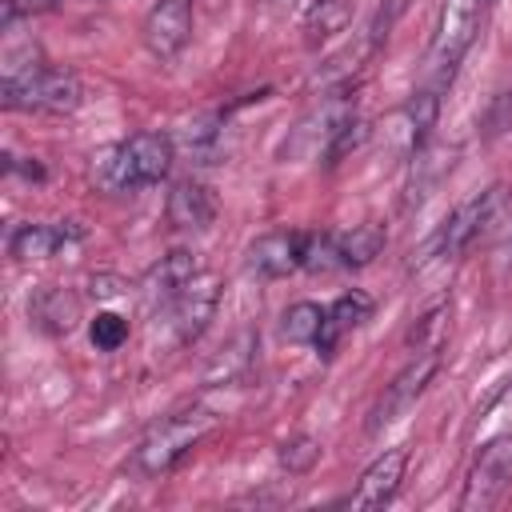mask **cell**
Segmentation results:
<instances>
[{
    "instance_id": "obj_13",
    "label": "cell",
    "mask_w": 512,
    "mask_h": 512,
    "mask_svg": "<svg viewBox=\"0 0 512 512\" xmlns=\"http://www.w3.org/2000/svg\"><path fill=\"white\" fill-rule=\"evenodd\" d=\"M84 240V228L80 224H16L12 236H8V252L20 260V264H32V260H52L60 248Z\"/></svg>"
},
{
    "instance_id": "obj_15",
    "label": "cell",
    "mask_w": 512,
    "mask_h": 512,
    "mask_svg": "<svg viewBox=\"0 0 512 512\" xmlns=\"http://www.w3.org/2000/svg\"><path fill=\"white\" fill-rule=\"evenodd\" d=\"M372 296L368 292H360V288H352V292H344V296H336L328 308H324V328H320V336H316V352L320 356H332L336 352V344L348 336V332H356L364 320H372Z\"/></svg>"
},
{
    "instance_id": "obj_14",
    "label": "cell",
    "mask_w": 512,
    "mask_h": 512,
    "mask_svg": "<svg viewBox=\"0 0 512 512\" xmlns=\"http://www.w3.org/2000/svg\"><path fill=\"white\" fill-rule=\"evenodd\" d=\"M436 108H440L436 92H420V96H412L404 108H396V112L388 116L384 136H388L404 156H416V152L424 148V140H428V128L436 124Z\"/></svg>"
},
{
    "instance_id": "obj_20",
    "label": "cell",
    "mask_w": 512,
    "mask_h": 512,
    "mask_svg": "<svg viewBox=\"0 0 512 512\" xmlns=\"http://www.w3.org/2000/svg\"><path fill=\"white\" fill-rule=\"evenodd\" d=\"M348 20H352L348 0H316L308 8V16H304V28H308V40H324V36L344 32Z\"/></svg>"
},
{
    "instance_id": "obj_3",
    "label": "cell",
    "mask_w": 512,
    "mask_h": 512,
    "mask_svg": "<svg viewBox=\"0 0 512 512\" xmlns=\"http://www.w3.org/2000/svg\"><path fill=\"white\" fill-rule=\"evenodd\" d=\"M212 424H216V420H212L208 412H176V416L152 424V428L144 432V440L136 444V452H132V472H136V476H148V480L172 472V468L208 436Z\"/></svg>"
},
{
    "instance_id": "obj_11",
    "label": "cell",
    "mask_w": 512,
    "mask_h": 512,
    "mask_svg": "<svg viewBox=\"0 0 512 512\" xmlns=\"http://www.w3.org/2000/svg\"><path fill=\"white\" fill-rule=\"evenodd\" d=\"M404 468H408V448H388V452H380V456L364 468V476H360L356 492L348 496V504L360 508V512L392 504V496H396L400 484H404Z\"/></svg>"
},
{
    "instance_id": "obj_7",
    "label": "cell",
    "mask_w": 512,
    "mask_h": 512,
    "mask_svg": "<svg viewBox=\"0 0 512 512\" xmlns=\"http://www.w3.org/2000/svg\"><path fill=\"white\" fill-rule=\"evenodd\" d=\"M508 484H512V436H496L472 460L468 480H464L460 508L464 512H484V508H492L504 496Z\"/></svg>"
},
{
    "instance_id": "obj_23",
    "label": "cell",
    "mask_w": 512,
    "mask_h": 512,
    "mask_svg": "<svg viewBox=\"0 0 512 512\" xmlns=\"http://www.w3.org/2000/svg\"><path fill=\"white\" fill-rule=\"evenodd\" d=\"M316 460H320V440H312V436H292L280 444V464L288 472H308Z\"/></svg>"
},
{
    "instance_id": "obj_22",
    "label": "cell",
    "mask_w": 512,
    "mask_h": 512,
    "mask_svg": "<svg viewBox=\"0 0 512 512\" xmlns=\"http://www.w3.org/2000/svg\"><path fill=\"white\" fill-rule=\"evenodd\" d=\"M124 340H128V320L120 312H96V320H92V344L100 352H116Z\"/></svg>"
},
{
    "instance_id": "obj_8",
    "label": "cell",
    "mask_w": 512,
    "mask_h": 512,
    "mask_svg": "<svg viewBox=\"0 0 512 512\" xmlns=\"http://www.w3.org/2000/svg\"><path fill=\"white\" fill-rule=\"evenodd\" d=\"M140 36L156 60H176L192 40V0H156Z\"/></svg>"
},
{
    "instance_id": "obj_21",
    "label": "cell",
    "mask_w": 512,
    "mask_h": 512,
    "mask_svg": "<svg viewBox=\"0 0 512 512\" xmlns=\"http://www.w3.org/2000/svg\"><path fill=\"white\" fill-rule=\"evenodd\" d=\"M300 268H308L316 276L340 272L344 260H340V248H336V232H304V264Z\"/></svg>"
},
{
    "instance_id": "obj_16",
    "label": "cell",
    "mask_w": 512,
    "mask_h": 512,
    "mask_svg": "<svg viewBox=\"0 0 512 512\" xmlns=\"http://www.w3.org/2000/svg\"><path fill=\"white\" fill-rule=\"evenodd\" d=\"M216 220V196L200 180H176L168 192V224L180 232H204Z\"/></svg>"
},
{
    "instance_id": "obj_4",
    "label": "cell",
    "mask_w": 512,
    "mask_h": 512,
    "mask_svg": "<svg viewBox=\"0 0 512 512\" xmlns=\"http://www.w3.org/2000/svg\"><path fill=\"white\" fill-rule=\"evenodd\" d=\"M4 108L16 112H76L84 100V88L72 72L64 68H48V64H32L24 72H4Z\"/></svg>"
},
{
    "instance_id": "obj_12",
    "label": "cell",
    "mask_w": 512,
    "mask_h": 512,
    "mask_svg": "<svg viewBox=\"0 0 512 512\" xmlns=\"http://www.w3.org/2000/svg\"><path fill=\"white\" fill-rule=\"evenodd\" d=\"M200 276V268H196V256L188 252V248H172L168 256H160L148 272H144V300L152 304V308H168L192 280Z\"/></svg>"
},
{
    "instance_id": "obj_18",
    "label": "cell",
    "mask_w": 512,
    "mask_h": 512,
    "mask_svg": "<svg viewBox=\"0 0 512 512\" xmlns=\"http://www.w3.org/2000/svg\"><path fill=\"white\" fill-rule=\"evenodd\" d=\"M384 228L380 224H356L348 232H336V248H340V260L344 268H364L372 264L380 252H384Z\"/></svg>"
},
{
    "instance_id": "obj_9",
    "label": "cell",
    "mask_w": 512,
    "mask_h": 512,
    "mask_svg": "<svg viewBox=\"0 0 512 512\" xmlns=\"http://www.w3.org/2000/svg\"><path fill=\"white\" fill-rule=\"evenodd\" d=\"M216 304H220V280L216 276H208V272H200L164 312H168V328H172V336L180 340V344H188V340H196L200 332H204V324L212 320V312H216Z\"/></svg>"
},
{
    "instance_id": "obj_1",
    "label": "cell",
    "mask_w": 512,
    "mask_h": 512,
    "mask_svg": "<svg viewBox=\"0 0 512 512\" xmlns=\"http://www.w3.org/2000/svg\"><path fill=\"white\" fill-rule=\"evenodd\" d=\"M168 168H172V140L164 132H136L100 156L96 180L108 192H136L160 184Z\"/></svg>"
},
{
    "instance_id": "obj_25",
    "label": "cell",
    "mask_w": 512,
    "mask_h": 512,
    "mask_svg": "<svg viewBox=\"0 0 512 512\" xmlns=\"http://www.w3.org/2000/svg\"><path fill=\"white\" fill-rule=\"evenodd\" d=\"M480 4H488V0H480Z\"/></svg>"
},
{
    "instance_id": "obj_5",
    "label": "cell",
    "mask_w": 512,
    "mask_h": 512,
    "mask_svg": "<svg viewBox=\"0 0 512 512\" xmlns=\"http://www.w3.org/2000/svg\"><path fill=\"white\" fill-rule=\"evenodd\" d=\"M472 36H476V0H444L428 52V76L436 88H444L456 76L464 52L472 48Z\"/></svg>"
},
{
    "instance_id": "obj_10",
    "label": "cell",
    "mask_w": 512,
    "mask_h": 512,
    "mask_svg": "<svg viewBox=\"0 0 512 512\" xmlns=\"http://www.w3.org/2000/svg\"><path fill=\"white\" fill-rule=\"evenodd\" d=\"M248 272L264 276V280H280L292 276L304 264V232H264L248 244L244 252Z\"/></svg>"
},
{
    "instance_id": "obj_24",
    "label": "cell",
    "mask_w": 512,
    "mask_h": 512,
    "mask_svg": "<svg viewBox=\"0 0 512 512\" xmlns=\"http://www.w3.org/2000/svg\"><path fill=\"white\" fill-rule=\"evenodd\" d=\"M52 8H56V0H4V24L24 20V16H44Z\"/></svg>"
},
{
    "instance_id": "obj_17",
    "label": "cell",
    "mask_w": 512,
    "mask_h": 512,
    "mask_svg": "<svg viewBox=\"0 0 512 512\" xmlns=\"http://www.w3.org/2000/svg\"><path fill=\"white\" fill-rule=\"evenodd\" d=\"M28 316L36 328L52 332V336H68L80 320V300L68 292V288H40L32 300H28Z\"/></svg>"
},
{
    "instance_id": "obj_19",
    "label": "cell",
    "mask_w": 512,
    "mask_h": 512,
    "mask_svg": "<svg viewBox=\"0 0 512 512\" xmlns=\"http://www.w3.org/2000/svg\"><path fill=\"white\" fill-rule=\"evenodd\" d=\"M320 328H324V308L312 304V300H296L280 316V336L288 344H316Z\"/></svg>"
},
{
    "instance_id": "obj_6",
    "label": "cell",
    "mask_w": 512,
    "mask_h": 512,
    "mask_svg": "<svg viewBox=\"0 0 512 512\" xmlns=\"http://www.w3.org/2000/svg\"><path fill=\"white\" fill-rule=\"evenodd\" d=\"M436 364H440L436 352H420V356H412V360L384 384V392L376 396V404H372V412H368V432H372V436L412 412V404L424 396V388H428Z\"/></svg>"
},
{
    "instance_id": "obj_2",
    "label": "cell",
    "mask_w": 512,
    "mask_h": 512,
    "mask_svg": "<svg viewBox=\"0 0 512 512\" xmlns=\"http://www.w3.org/2000/svg\"><path fill=\"white\" fill-rule=\"evenodd\" d=\"M500 232H512V200H508V188H488L472 200H464L432 236V252L440 260H456L464 256L472 244L480 240H492Z\"/></svg>"
}]
</instances>
